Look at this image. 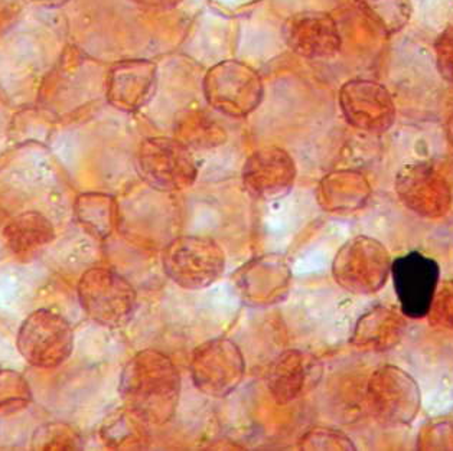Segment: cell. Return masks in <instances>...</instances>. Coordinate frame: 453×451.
<instances>
[{
	"label": "cell",
	"mask_w": 453,
	"mask_h": 451,
	"mask_svg": "<svg viewBox=\"0 0 453 451\" xmlns=\"http://www.w3.org/2000/svg\"><path fill=\"white\" fill-rule=\"evenodd\" d=\"M212 2L224 11H240L249 4H257L258 0H212Z\"/></svg>",
	"instance_id": "cell-32"
},
{
	"label": "cell",
	"mask_w": 453,
	"mask_h": 451,
	"mask_svg": "<svg viewBox=\"0 0 453 451\" xmlns=\"http://www.w3.org/2000/svg\"><path fill=\"white\" fill-rule=\"evenodd\" d=\"M302 448L311 450H354L356 446L344 432L328 430V428H313L302 437Z\"/></svg>",
	"instance_id": "cell-27"
},
{
	"label": "cell",
	"mask_w": 453,
	"mask_h": 451,
	"mask_svg": "<svg viewBox=\"0 0 453 451\" xmlns=\"http://www.w3.org/2000/svg\"><path fill=\"white\" fill-rule=\"evenodd\" d=\"M289 264L283 256L266 254L247 263L235 274V284L247 303L266 306L280 302L289 290Z\"/></svg>",
	"instance_id": "cell-16"
},
{
	"label": "cell",
	"mask_w": 453,
	"mask_h": 451,
	"mask_svg": "<svg viewBox=\"0 0 453 451\" xmlns=\"http://www.w3.org/2000/svg\"><path fill=\"white\" fill-rule=\"evenodd\" d=\"M139 8L149 9V11H171L180 6L184 0H130Z\"/></svg>",
	"instance_id": "cell-31"
},
{
	"label": "cell",
	"mask_w": 453,
	"mask_h": 451,
	"mask_svg": "<svg viewBox=\"0 0 453 451\" xmlns=\"http://www.w3.org/2000/svg\"><path fill=\"white\" fill-rule=\"evenodd\" d=\"M364 13L377 27L393 35L402 31L411 20L413 8L411 0H358Z\"/></svg>",
	"instance_id": "cell-24"
},
{
	"label": "cell",
	"mask_w": 453,
	"mask_h": 451,
	"mask_svg": "<svg viewBox=\"0 0 453 451\" xmlns=\"http://www.w3.org/2000/svg\"><path fill=\"white\" fill-rule=\"evenodd\" d=\"M166 276L185 290L211 286L226 269V254L219 242L201 235H180L162 254Z\"/></svg>",
	"instance_id": "cell-2"
},
{
	"label": "cell",
	"mask_w": 453,
	"mask_h": 451,
	"mask_svg": "<svg viewBox=\"0 0 453 451\" xmlns=\"http://www.w3.org/2000/svg\"><path fill=\"white\" fill-rule=\"evenodd\" d=\"M288 47L308 59H328L341 50L340 29L333 16L319 11L295 13L283 25Z\"/></svg>",
	"instance_id": "cell-15"
},
{
	"label": "cell",
	"mask_w": 453,
	"mask_h": 451,
	"mask_svg": "<svg viewBox=\"0 0 453 451\" xmlns=\"http://www.w3.org/2000/svg\"><path fill=\"white\" fill-rule=\"evenodd\" d=\"M368 409L386 427H403L418 417L422 398L418 382L399 366L383 365L374 371L367 386Z\"/></svg>",
	"instance_id": "cell-7"
},
{
	"label": "cell",
	"mask_w": 453,
	"mask_h": 451,
	"mask_svg": "<svg viewBox=\"0 0 453 451\" xmlns=\"http://www.w3.org/2000/svg\"><path fill=\"white\" fill-rule=\"evenodd\" d=\"M391 277L403 315L411 319H422L429 313L434 293L438 290V261L425 254H406L391 264Z\"/></svg>",
	"instance_id": "cell-10"
},
{
	"label": "cell",
	"mask_w": 453,
	"mask_h": 451,
	"mask_svg": "<svg viewBox=\"0 0 453 451\" xmlns=\"http://www.w3.org/2000/svg\"><path fill=\"white\" fill-rule=\"evenodd\" d=\"M406 331L404 315L386 306L368 310L361 316L352 332L351 345L367 352H384L395 348Z\"/></svg>",
	"instance_id": "cell-18"
},
{
	"label": "cell",
	"mask_w": 453,
	"mask_h": 451,
	"mask_svg": "<svg viewBox=\"0 0 453 451\" xmlns=\"http://www.w3.org/2000/svg\"><path fill=\"white\" fill-rule=\"evenodd\" d=\"M77 294L82 310L102 326H125L136 308L134 286L121 274L106 267L87 270L80 279Z\"/></svg>",
	"instance_id": "cell-4"
},
{
	"label": "cell",
	"mask_w": 453,
	"mask_h": 451,
	"mask_svg": "<svg viewBox=\"0 0 453 451\" xmlns=\"http://www.w3.org/2000/svg\"><path fill=\"white\" fill-rule=\"evenodd\" d=\"M395 192L409 210L425 218H441L452 203L449 183L427 162L407 164L399 171Z\"/></svg>",
	"instance_id": "cell-11"
},
{
	"label": "cell",
	"mask_w": 453,
	"mask_h": 451,
	"mask_svg": "<svg viewBox=\"0 0 453 451\" xmlns=\"http://www.w3.org/2000/svg\"><path fill=\"white\" fill-rule=\"evenodd\" d=\"M75 218L87 233L106 240L111 237L119 224L118 201L111 195L87 192L75 199Z\"/></svg>",
	"instance_id": "cell-21"
},
{
	"label": "cell",
	"mask_w": 453,
	"mask_h": 451,
	"mask_svg": "<svg viewBox=\"0 0 453 451\" xmlns=\"http://www.w3.org/2000/svg\"><path fill=\"white\" fill-rule=\"evenodd\" d=\"M418 447L425 450H452L453 448V424L450 423H434L423 428L418 434Z\"/></svg>",
	"instance_id": "cell-29"
},
{
	"label": "cell",
	"mask_w": 453,
	"mask_h": 451,
	"mask_svg": "<svg viewBox=\"0 0 453 451\" xmlns=\"http://www.w3.org/2000/svg\"><path fill=\"white\" fill-rule=\"evenodd\" d=\"M16 347L29 365L52 370L63 365L74 349V332L64 316L40 309L22 323Z\"/></svg>",
	"instance_id": "cell-6"
},
{
	"label": "cell",
	"mask_w": 453,
	"mask_h": 451,
	"mask_svg": "<svg viewBox=\"0 0 453 451\" xmlns=\"http://www.w3.org/2000/svg\"><path fill=\"white\" fill-rule=\"evenodd\" d=\"M32 401V388L24 375L0 370V409H19Z\"/></svg>",
	"instance_id": "cell-26"
},
{
	"label": "cell",
	"mask_w": 453,
	"mask_h": 451,
	"mask_svg": "<svg viewBox=\"0 0 453 451\" xmlns=\"http://www.w3.org/2000/svg\"><path fill=\"white\" fill-rule=\"evenodd\" d=\"M157 65L149 59H123L110 68L104 81L107 102L114 109L134 113L157 90Z\"/></svg>",
	"instance_id": "cell-14"
},
{
	"label": "cell",
	"mask_w": 453,
	"mask_h": 451,
	"mask_svg": "<svg viewBox=\"0 0 453 451\" xmlns=\"http://www.w3.org/2000/svg\"><path fill=\"white\" fill-rule=\"evenodd\" d=\"M175 139L189 150H208L226 141V133L219 121L201 110H189L176 120Z\"/></svg>",
	"instance_id": "cell-22"
},
{
	"label": "cell",
	"mask_w": 453,
	"mask_h": 451,
	"mask_svg": "<svg viewBox=\"0 0 453 451\" xmlns=\"http://www.w3.org/2000/svg\"><path fill=\"white\" fill-rule=\"evenodd\" d=\"M31 4H36V6H42V8H59L67 4L70 0H27Z\"/></svg>",
	"instance_id": "cell-33"
},
{
	"label": "cell",
	"mask_w": 453,
	"mask_h": 451,
	"mask_svg": "<svg viewBox=\"0 0 453 451\" xmlns=\"http://www.w3.org/2000/svg\"><path fill=\"white\" fill-rule=\"evenodd\" d=\"M208 104L224 116L242 118L263 102V80L249 64L226 59L208 70L203 81Z\"/></svg>",
	"instance_id": "cell-3"
},
{
	"label": "cell",
	"mask_w": 453,
	"mask_h": 451,
	"mask_svg": "<svg viewBox=\"0 0 453 451\" xmlns=\"http://www.w3.org/2000/svg\"><path fill=\"white\" fill-rule=\"evenodd\" d=\"M4 240L18 260L31 261L54 241L55 228L45 215L27 210L4 226Z\"/></svg>",
	"instance_id": "cell-19"
},
{
	"label": "cell",
	"mask_w": 453,
	"mask_h": 451,
	"mask_svg": "<svg viewBox=\"0 0 453 451\" xmlns=\"http://www.w3.org/2000/svg\"><path fill=\"white\" fill-rule=\"evenodd\" d=\"M427 317L432 326L453 331V281L441 284L436 290Z\"/></svg>",
	"instance_id": "cell-28"
},
{
	"label": "cell",
	"mask_w": 453,
	"mask_h": 451,
	"mask_svg": "<svg viewBox=\"0 0 453 451\" xmlns=\"http://www.w3.org/2000/svg\"><path fill=\"white\" fill-rule=\"evenodd\" d=\"M434 58L441 77L453 82V25L446 27L436 39Z\"/></svg>",
	"instance_id": "cell-30"
},
{
	"label": "cell",
	"mask_w": 453,
	"mask_h": 451,
	"mask_svg": "<svg viewBox=\"0 0 453 451\" xmlns=\"http://www.w3.org/2000/svg\"><path fill=\"white\" fill-rule=\"evenodd\" d=\"M244 374L246 361L242 349L230 339L208 340L192 355V381L208 397L230 395L242 384Z\"/></svg>",
	"instance_id": "cell-9"
},
{
	"label": "cell",
	"mask_w": 453,
	"mask_h": 451,
	"mask_svg": "<svg viewBox=\"0 0 453 451\" xmlns=\"http://www.w3.org/2000/svg\"><path fill=\"white\" fill-rule=\"evenodd\" d=\"M143 421L129 409L111 414L103 424V441L110 448L142 447L145 444Z\"/></svg>",
	"instance_id": "cell-23"
},
{
	"label": "cell",
	"mask_w": 453,
	"mask_h": 451,
	"mask_svg": "<svg viewBox=\"0 0 453 451\" xmlns=\"http://www.w3.org/2000/svg\"><path fill=\"white\" fill-rule=\"evenodd\" d=\"M370 194V183L358 172H333L320 180L318 203L329 212H351L363 208Z\"/></svg>",
	"instance_id": "cell-20"
},
{
	"label": "cell",
	"mask_w": 453,
	"mask_h": 451,
	"mask_svg": "<svg viewBox=\"0 0 453 451\" xmlns=\"http://www.w3.org/2000/svg\"><path fill=\"white\" fill-rule=\"evenodd\" d=\"M446 134H448V139H449L450 144L453 146V117L450 118L449 123H448V127H446Z\"/></svg>",
	"instance_id": "cell-34"
},
{
	"label": "cell",
	"mask_w": 453,
	"mask_h": 451,
	"mask_svg": "<svg viewBox=\"0 0 453 451\" xmlns=\"http://www.w3.org/2000/svg\"><path fill=\"white\" fill-rule=\"evenodd\" d=\"M319 362L302 350L281 352L267 372V386L279 404H289L302 397L319 381Z\"/></svg>",
	"instance_id": "cell-17"
},
{
	"label": "cell",
	"mask_w": 453,
	"mask_h": 451,
	"mask_svg": "<svg viewBox=\"0 0 453 451\" xmlns=\"http://www.w3.org/2000/svg\"><path fill=\"white\" fill-rule=\"evenodd\" d=\"M137 171L149 187L159 192H180L198 178L192 150L175 137H149L137 150Z\"/></svg>",
	"instance_id": "cell-5"
},
{
	"label": "cell",
	"mask_w": 453,
	"mask_h": 451,
	"mask_svg": "<svg viewBox=\"0 0 453 451\" xmlns=\"http://www.w3.org/2000/svg\"><path fill=\"white\" fill-rule=\"evenodd\" d=\"M80 434L74 427L64 423L41 425L32 437L34 450H75L80 448Z\"/></svg>",
	"instance_id": "cell-25"
},
{
	"label": "cell",
	"mask_w": 453,
	"mask_h": 451,
	"mask_svg": "<svg viewBox=\"0 0 453 451\" xmlns=\"http://www.w3.org/2000/svg\"><path fill=\"white\" fill-rule=\"evenodd\" d=\"M340 107L348 123L368 133L390 129L395 118V107L390 91L380 82L352 80L340 90Z\"/></svg>",
	"instance_id": "cell-12"
},
{
	"label": "cell",
	"mask_w": 453,
	"mask_h": 451,
	"mask_svg": "<svg viewBox=\"0 0 453 451\" xmlns=\"http://www.w3.org/2000/svg\"><path fill=\"white\" fill-rule=\"evenodd\" d=\"M390 256L372 237L352 238L341 247L333 263V276L341 287L356 294H372L384 287L390 276Z\"/></svg>",
	"instance_id": "cell-8"
},
{
	"label": "cell",
	"mask_w": 453,
	"mask_h": 451,
	"mask_svg": "<svg viewBox=\"0 0 453 451\" xmlns=\"http://www.w3.org/2000/svg\"><path fill=\"white\" fill-rule=\"evenodd\" d=\"M120 395L145 424H166L180 404V372L159 350H141L123 368Z\"/></svg>",
	"instance_id": "cell-1"
},
{
	"label": "cell",
	"mask_w": 453,
	"mask_h": 451,
	"mask_svg": "<svg viewBox=\"0 0 453 451\" xmlns=\"http://www.w3.org/2000/svg\"><path fill=\"white\" fill-rule=\"evenodd\" d=\"M294 157L278 146L257 149L242 168V185L247 194L260 201L285 198L296 180Z\"/></svg>",
	"instance_id": "cell-13"
}]
</instances>
